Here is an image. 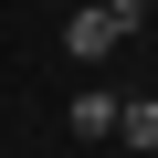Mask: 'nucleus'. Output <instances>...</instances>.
<instances>
[{
  "mask_svg": "<svg viewBox=\"0 0 158 158\" xmlns=\"http://www.w3.org/2000/svg\"><path fill=\"white\" fill-rule=\"evenodd\" d=\"M116 106H127V95H106V85H95V95H74V137H85V148L116 137Z\"/></svg>",
  "mask_w": 158,
  "mask_h": 158,
  "instance_id": "2",
  "label": "nucleus"
},
{
  "mask_svg": "<svg viewBox=\"0 0 158 158\" xmlns=\"http://www.w3.org/2000/svg\"><path fill=\"white\" fill-rule=\"evenodd\" d=\"M106 11H116V32H137V21H148V0H106Z\"/></svg>",
  "mask_w": 158,
  "mask_h": 158,
  "instance_id": "4",
  "label": "nucleus"
},
{
  "mask_svg": "<svg viewBox=\"0 0 158 158\" xmlns=\"http://www.w3.org/2000/svg\"><path fill=\"white\" fill-rule=\"evenodd\" d=\"M127 32H116V11H106V0H74V11H63V53L74 63H106Z\"/></svg>",
  "mask_w": 158,
  "mask_h": 158,
  "instance_id": "1",
  "label": "nucleus"
},
{
  "mask_svg": "<svg viewBox=\"0 0 158 158\" xmlns=\"http://www.w3.org/2000/svg\"><path fill=\"white\" fill-rule=\"evenodd\" d=\"M116 137H127V148H148V158H158V95H127V106H116Z\"/></svg>",
  "mask_w": 158,
  "mask_h": 158,
  "instance_id": "3",
  "label": "nucleus"
}]
</instances>
